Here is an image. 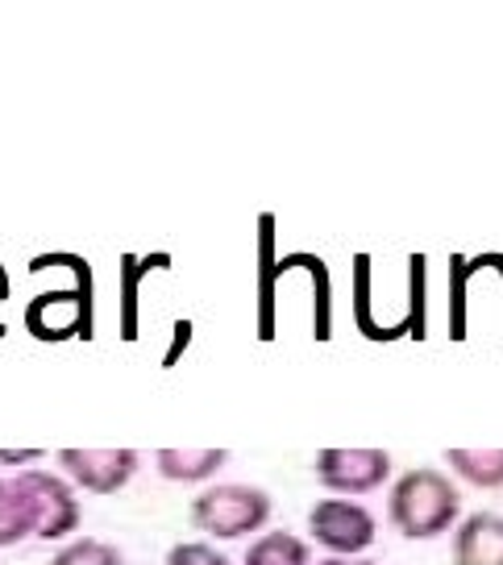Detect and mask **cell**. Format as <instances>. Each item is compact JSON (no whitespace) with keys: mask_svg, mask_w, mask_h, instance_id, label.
Wrapping results in <instances>:
<instances>
[{"mask_svg":"<svg viewBox=\"0 0 503 565\" xmlns=\"http://www.w3.org/2000/svg\"><path fill=\"white\" fill-rule=\"evenodd\" d=\"M387 515H392L399 536L432 541V536H446L462 520V491L453 487V478L446 470L416 466L392 482Z\"/></svg>","mask_w":503,"mask_h":565,"instance_id":"6da1fadb","label":"cell"},{"mask_svg":"<svg viewBox=\"0 0 503 565\" xmlns=\"http://www.w3.org/2000/svg\"><path fill=\"white\" fill-rule=\"evenodd\" d=\"M275 499L263 487L250 482H216L208 491H200L188 508L192 529L213 536V541H242V536H258L267 532Z\"/></svg>","mask_w":503,"mask_h":565,"instance_id":"7a4b0ae2","label":"cell"},{"mask_svg":"<svg viewBox=\"0 0 503 565\" xmlns=\"http://www.w3.org/2000/svg\"><path fill=\"white\" fill-rule=\"evenodd\" d=\"M392 454L387 449H354V445H324L312 458V475L333 499H358L392 482Z\"/></svg>","mask_w":503,"mask_h":565,"instance_id":"3957f363","label":"cell"},{"mask_svg":"<svg viewBox=\"0 0 503 565\" xmlns=\"http://www.w3.org/2000/svg\"><path fill=\"white\" fill-rule=\"evenodd\" d=\"M308 536L329 553V557H362L375 545L378 524L375 515L366 512L354 499H321L308 512Z\"/></svg>","mask_w":503,"mask_h":565,"instance_id":"277c9868","label":"cell"},{"mask_svg":"<svg viewBox=\"0 0 503 565\" xmlns=\"http://www.w3.org/2000/svg\"><path fill=\"white\" fill-rule=\"evenodd\" d=\"M18 487L30 499V515H34V536L38 541H63L79 529V499H75V487L63 475H51V470H21Z\"/></svg>","mask_w":503,"mask_h":565,"instance_id":"5b68a950","label":"cell"},{"mask_svg":"<svg viewBox=\"0 0 503 565\" xmlns=\"http://www.w3.org/2000/svg\"><path fill=\"white\" fill-rule=\"evenodd\" d=\"M25 329L38 341H88L92 337V279L72 291H42L25 308Z\"/></svg>","mask_w":503,"mask_h":565,"instance_id":"8992f818","label":"cell"},{"mask_svg":"<svg viewBox=\"0 0 503 565\" xmlns=\"http://www.w3.org/2000/svg\"><path fill=\"white\" fill-rule=\"evenodd\" d=\"M63 478L88 494H117L133 482L142 458L133 449H58Z\"/></svg>","mask_w":503,"mask_h":565,"instance_id":"52a82bcc","label":"cell"},{"mask_svg":"<svg viewBox=\"0 0 503 565\" xmlns=\"http://www.w3.org/2000/svg\"><path fill=\"white\" fill-rule=\"evenodd\" d=\"M453 565H503V515L474 512L458 520L453 532Z\"/></svg>","mask_w":503,"mask_h":565,"instance_id":"ba28073f","label":"cell"},{"mask_svg":"<svg viewBox=\"0 0 503 565\" xmlns=\"http://www.w3.org/2000/svg\"><path fill=\"white\" fill-rule=\"evenodd\" d=\"M225 461H229V449H183V445H175V449L154 454V466L167 482H208L225 470Z\"/></svg>","mask_w":503,"mask_h":565,"instance_id":"9c48e42d","label":"cell"},{"mask_svg":"<svg viewBox=\"0 0 503 565\" xmlns=\"http://www.w3.org/2000/svg\"><path fill=\"white\" fill-rule=\"evenodd\" d=\"M446 466L479 491L503 487V449H446Z\"/></svg>","mask_w":503,"mask_h":565,"instance_id":"30bf717a","label":"cell"},{"mask_svg":"<svg viewBox=\"0 0 503 565\" xmlns=\"http://www.w3.org/2000/svg\"><path fill=\"white\" fill-rule=\"evenodd\" d=\"M242 565H312V553H308L304 536H296L288 529H275L254 536Z\"/></svg>","mask_w":503,"mask_h":565,"instance_id":"8fae6325","label":"cell"},{"mask_svg":"<svg viewBox=\"0 0 503 565\" xmlns=\"http://www.w3.org/2000/svg\"><path fill=\"white\" fill-rule=\"evenodd\" d=\"M25 536H34L30 499L18 487V478H0V548L21 545Z\"/></svg>","mask_w":503,"mask_h":565,"instance_id":"7c38bea8","label":"cell"},{"mask_svg":"<svg viewBox=\"0 0 503 565\" xmlns=\"http://www.w3.org/2000/svg\"><path fill=\"white\" fill-rule=\"evenodd\" d=\"M51 565H126L121 548L108 545V541H92V536H79L72 545H63L51 557Z\"/></svg>","mask_w":503,"mask_h":565,"instance_id":"4fadbf2b","label":"cell"},{"mask_svg":"<svg viewBox=\"0 0 503 565\" xmlns=\"http://www.w3.org/2000/svg\"><path fill=\"white\" fill-rule=\"evenodd\" d=\"M162 565H234V562L216 545H208V541H180V545L167 548Z\"/></svg>","mask_w":503,"mask_h":565,"instance_id":"5bb4252c","label":"cell"},{"mask_svg":"<svg viewBox=\"0 0 503 565\" xmlns=\"http://www.w3.org/2000/svg\"><path fill=\"white\" fill-rule=\"evenodd\" d=\"M42 461V449H0V466H34Z\"/></svg>","mask_w":503,"mask_h":565,"instance_id":"9a60e30c","label":"cell"},{"mask_svg":"<svg viewBox=\"0 0 503 565\" xmlns=\"http://www.w3.org/2000/svg\"><path fill=\"white\" fill-rule=\"evenodd\" d=\"M321 565H378V562H366V557H324Z\"/></svg>","mask_w":503,"mask_h":565,"instance_id":"2e32d148","label":"cell"},{"mask_svg":"<svg viewBox=\"0 0 503 565\" xmlns=\"http://www.w3.org/2000/svg\"><path fill=\"white\" fill-rule=\"evenodd\" d=\"M9 291H13V282H9V270L0 266V303L9 300Z\"/></svg>","mask_w":503,"mask_h":565,"instance_id":"e0dca14e","label":"cell"}]
</instances>
